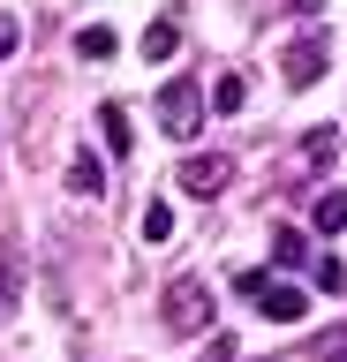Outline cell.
<instances>
[{"label":"cell","mask_w":347,"mask_h":362,"mask_svg":"<svg viewBox=\"0 0 347 362\" xmlns=\"http://www.w3.org/2000/svg\"><path fill=\"white\" fill-rule=\"evenodd\" d=\"M159 310H166V332H182V339L211 332V287H204V279H174Z\"/></svg>","instance_id":"cell-1"},{"label":"cell","mask_w":347,"mask_h":362,"mask_svg":"<svg viewBox=\"0 0 347 362\" xmlns=\"http://www.w3.org/2000/svg\"><path fill=\"white\" fill-rule=\"evenodd\" d=\"M159 129L166 136H196V129H204V90L189 83V76L159 83Z\"/></svg>","instance_id":"cell-2"},{"label":"cell","mask_w":347,"mask_h":362,"mask_svg":"<svg viewBox=\"0 0 347 362\" xmlns=\"http://www.w3.org/2000/svg\"><path fill=\"white\" fill-rule=\"evenodd\" d=\"M227 181H234V158L227 151H196V158L174 166V189H182V197H219Z\"/></svg>","instance_id":"cell-3"},{"label":"cell","mask_w":347,"mask_h":362,"mask_svg":"<svg viewBox=\"0 0 347 362\" xmlns=\"http://www.w3.org/2000/svg\"><path fill=\"white\" fill-rule=\"evenodd\" d=\"M257 310L272 317V325H295V317H310V294L287 287V279H264V287H257Z\"/></svg>","instance_id":"cell-4"},{"label":"cell","mask_w":347,"mask_h":362,"mask_svg":"<svg viewBox=\"0 0 347 362\" xmlns=\"http://www.w3.org/2000/svg\"><path fill=\"white\" fill-rule=\"evenodd\" d=\"M279 68H287V83L295 90H310L324 76V38H302V45H287V53H279Z\"/></svg>","instance_id":"cell-5"},{"label":"cell","mask_w":347,"mask_h":362,"mask_svg":"<svg viewBox=\"0 0 347 362\" xmlns=\"http://www.w3.org/2000/svg\"><path fill=\"white\" fill-rule=\"evenodd\" d=\"M98 129H106V151H114V158L129 151V144H136V136H129V113H121L114 98H106V106H98Z\"/></svg>","instance_id":"cell-6"},{"label":"cell","mask_w":347,"mask_h":362,"mask_svg":"<svg viewBox=\"0 0 347 362\" xmlns=\"http://www.w3.org/2000/svg\"><path fill=\"white\" fill-rule=\"evenodd\" d=\"M272 257H279L287 272H295V264H310V234H302V226H279V234H272Z\"/></svg>","instance_id":"cell-7"},{"label":"cell","mask_w":347,"mask_h":362,"mask_svg":"<svg viewBox=\"0 0 347 362\" xmlns=\"http://www.w3.org/2000/svg\"><path fill=\"white\" fill-rule=\"evenodd\" d=\"M310 219H317V234H340V226H347V189H324Z\"/></svg>","instance_id":"cell-8"},{"label":"cell","mask_w":347,"mask_h":362,"mask_svg":"<svg viewBox=\"0 0 347 362\" xmlns=\"http://www.w3.org/2000/svg\"><path fill=\"white\" fill-rule=\"evenodd\" d=\"M211 98H219V113H242V106H249V83H242V68H227Z\"/></svg>","instance_id":"cell-9"},{"label":"cell","mask_w":347,"mask_h":362,"mask_svg":"<svg viewBox=\"0 0 347 362\" xmlns=\"http://www.w3.org/2000/svg\"><path fill=\"white\" fill-rule=\"evenodd\" d=\"M69 189H76V197H98V189H106L98 158H69Z\"/></svg>","instance_id":"cell-10"},{"label":"cell","mask_w":347,"mask_h":362,"mask_svg":"<svg viewBox=\"0 0 347 362\" xmlns=\"http://www.w3.org/2000/svg\"><path fill=\"white\" fill-rule=\"evenodd\" d=\"M76 53H83V61H106V53H114V30H106V23L76 30Z\"/></svg>","instance_id":"cell-11"},{"label":"cell","mask_w":347,"mask_h":362,"mask_svg":"<svg viewBox=\"0 0 347 362\" xmlns=\"http://www.w3.org/2000/svg\"><path fill=\"white\" fill-rule=\"evenodd\" d=\"M166 53H174V16H159L143 30V61H166Z\"/></svg>","instance_id":"cell-12"},{"label":"cell","mask_w":347,"mask_h":362,"mask_svg":"<svg viewBox=\"0 0 347 362\" xmlns=\"http://www.w3.org/2000/svg\"><path fill=\"white\" fill-rule=\"evenodd\" d=\"M332 151H340V129H310L302 158H310V166H332Z\"/></svg>","instance_id":"cell-13"},{"label":"cell","mask_w":347,"mask_h":362,"mask_svg":"<svg viewBox=\"0 0 347 362\" xmlns=\"http://www.w3.org/2000/svg\"><path fill=\"white\" fill-rule=\"evenodd\" d=\"M174 234V204H143V242H166Z\"/></svg>","instance_id":"cell-14"},{"label":"cell","mask_w":347,"mask_h":362,"mask_svg":"<svg viewBox=\"0 0 347 362\" xmlns=\"http://www.w3.org/2000/svg\"><path fill=\"white\" fill-rule=\"evenodd\" d=\"M317 287H324V294L347 287V264H340V257H317Z\"/></svg>","instance_id":"cell-15"},{"label":"cell","mask_w":347,"mask_h":362,"mask_svg":"<svg viewBox=\"0 0 347 362\" xmlns=\"http://www.w3.org/2000/svg\"><path fill=\"white\" fill-rule=\"evenodd\" d=\"M16 45H23V23H16V16H0V61H8Z\"/></svg>","instance_id":"cell-16"},{"label":"cell","mask_w":347,"mask_h":362,"mask_svg":"<svg viewBox=\"0 0 347 362\" xmlns=\"http://www.w3.org/2000/svg\"><path fill=\"white\" fill-rule=\"evenodd\" d=\"M324 362H347V332H332V339H324Z\"/></svg>","instance_id":"cell-17"},{"label":"cell","mask_w":347,"mask_h":362,"mask_svg":"<svg viewBox=\"0 0 347 362\" xmlns=\"http://www.w3.org/2000/svg\"><path fill=\"white\" fill-rule=\"evenodd\" d=\"M0 287H8V249H0Z\"/></svg>","instance_id":"cell-18"}]
</instances>
